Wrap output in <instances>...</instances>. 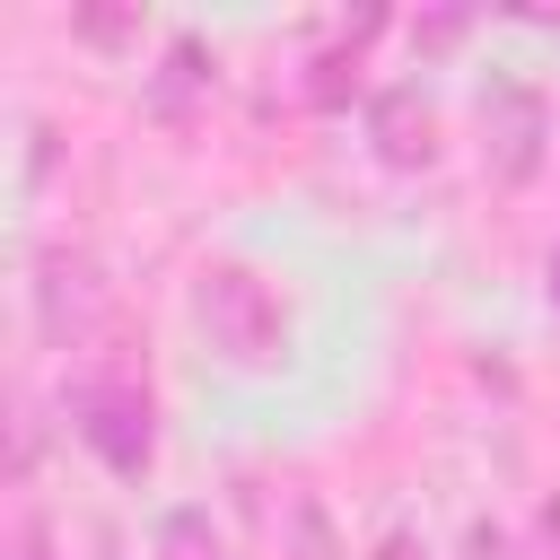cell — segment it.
I'll use <instances>...</instances> for the list:
<instances>
[{
  "label": "cell",
  "instance_id": "6da1fadb",
  "mask_svg": "<svg viewBox=\"0 0 560 560\" xmlns=\"http://www.w3.org/2000/svg\"><path fill=\"white\" fill-rule=\"evenodd\" d=\"M192 306H201L210 350H228L236 368H271V359L289 350V315H280V298H271V280L245 271V262H210Z\"/></svg>",
  "mask_w": 560,
  "mask_h": 560
},
{
  "label": "cell",
  "instance_id": "7a4b0ae2",
  "mask_svg": "<svg viewBox=\"0 0 560 560\" xmlns=\"http://www.w3.org/2000/svg\"><path fill=\"white\" fill-rule=\"evenodd\" d=\"M70 429H79V446H88L105 472H122V481H140L149 455H158V411H149V394H140L131 376H88V385H70Z\"/></svg>",
  "mask_w": 560,
  "mask_h": 560
},
{
  "label": "cell",
  "instance_id": "3957f363",
  "mask_svg": "<svg viewBox=\"0 0 560 560\" xmlns=\"http://www.w3.org/2000/svg\"><path fill=\"white\" fill-rule=\"evenodd\" d=\"M551 158V105L525 88V79H499L481 88V166L499 184H534Z\"/></svg>",
  "mask_w": 560,
  "mask_h": 560
},
{
  "label": "cell",
  "instance_id": "277c9868",
  "mask_svg": "<svg viewBox=\"0 0 560 560\" xmlns=\"http://www.w3.org/2000/svg\"><path fill=\"white\" fill-rule=\"evenodd\" d=\"M35 324H44V341H88L96 324H105V280H96V262L88 254H44L35 262Z\"/></svg>",
  "mask_w": 560,
  "mask_h": 560
},
{
  "label": "cell",
  "instance_id": "5b68a950",
  "mask_svg": "<svg viewBox=\"0 0 560 560\" xmlns=\"http://www.w3.org/2000/svg\"><path fill=\"white\" fill-rule=\"evenodd\" d=\"M368 140H376L385 166H429V158H438V105H429L420 88H385V96L368 105Z\"/></svg>",
  "mask_w": 560,
  "mask_h": 560
},
{
  "label": "cell",
  "instance_id": "8992f818",
  "mask_svg": "<svg viewBox=\"0 0 560 560\" xmlns=\"http://www.w3.org/2000/svg\"><path fill=\"white\" fill-rule=\"evenodd\" d=\"M201 88H210V52H201L192 35H175V44H166V70L149 79V114H166V122H184Z\"/></svg>",
  "mask_w": 560,
  "mask_h": 560
},
{
  "label": "cell",
  "instance_id": "52a82bcc",
  "mask_svg": "<svg viewBox=\"0 0 560 560\" xmlns=\"http://www.w3.org/2000/svg\"><path fill=\"white\" fill-rule=\"evenodd\" d=\"M376 26H385V18L368 9V18H359L341 44H332V52H315V79H306V96H315V105H341V96H350V79H359V52H368V35H376Z\"/></svg>",
  "mask_w": 560,
  "mask_h": 560
},
{
  "label": "cell",
  "instance_id": "ba28073f",
  "mask_svg": "<svg viewBox=\"0 0 560 560\" xmlns=\"http://www.w3.org/2000/svg\"><path fill=\"white\" fill-rule=\"evenodd\" d=\"M289 560H341V542H332V516H324L315 499L289 516Z\"/></svg>",
  "mask_w": 560,
  "mask_h": 560
},
{
  "label": "cell",
  "instance_id": "9c48e42d",
  "mask_svg": "<svg viewBox=\"0 0 560 560\" xmlns=\"http://www.w3.org/2000/svg\"><path fill=\"white\" fill-rule=\"evenodd\" d=\"M9 560H61V551H52V534L26 516V525H18V542H9Z\"/></svg>",
  "mask_w": 560,
  "mask_h": 560
},
{
  "label": "cell",
  "instance_id": "30bf717a",
  "mask_svg": "<svg viewBox=\"0 0 560 560\" xmlns=\"http://www.w3.org/2000/svg\"><path fill=\"white\" fill-rule=\"evenodd\" d=\"M472 560H508V534H490V525H472Z\"/></svg>",
  "mask_w": 560,
  "mask_h": 560
},
{
  "label": "cell",
  "instance_id": "8fae6325",
  "mask_svg": "<svg viewBox=\"0 0 560 560\" xmlns=\"http://www.w3.org/2000/svg\"><path fill=\"white\" fill-rule=\"evenodd\" d=\"M376 560H429V551H420L411 534H385V542H376Z\"/></svg>",
  "mask_w": 560,
  "mask_h": 560
},
{
  "label": "cell",
  "instance_id": "7c38bea8",
  "mask_svg": "<svg viewBox=\"0 0 560 560\" xmlns=\"http://www.w3.org/2000/svg\"><path fill=\"white\" fill-rule=\"evenodd\" d=\"M551 298H560V254H551Z\"/></svg>",
  "mask_w": 560,
  "mask_h": 560
}]
</instances>
